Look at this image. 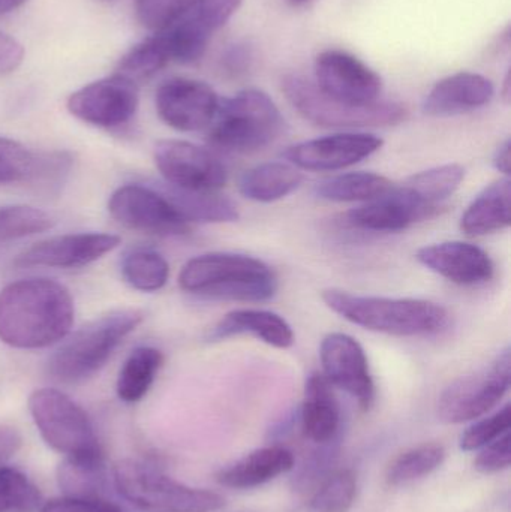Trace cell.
Instances as JSON below:
<instances>
[{
    "label": "cell",
    "instance_id": "6da1fadb",
    "mask_svg": "<svg viewBox=\"0 0 511 512\" xmlns=\"http://www.w3.org/2000/svg\"><path fill=\"white\" fill-rule=\"evenodd\" d=\"M74 316L71 292L56 280L30 277L0 291V340L11 348L59 343L71 331Z\"/></svg>",
    "mask_w": 511,
    "mask_h": 512
},
{
    "label": "cell",
    "instance_id": "7a4b0ae2",
    "mask_svg": "<svg viewBox=\"0 0 511 512\" xmlns=\"http://www.w3.org/2000/svg\"><path fill=\"white\" fill-rule=\"evenodd\" d=\"M275 271L254 256L213 252L189 259L179 274L188 294L209 300L263 303L278 292Z\"/></svg>",
    "mask_w": 511,
    "mask_h": 512
},
{
    "label": "cell",
    "instance_id": "3957f363",
    "mask_svg": "<svg viewBox=\"0 0 511 512\" xmlns=\"http://www.w3.org/2000/svg\"><path fill=\"white\" fill-rule=\"evenodd\" d=\"M321 298L341 318L375 333L398 337L432 336L449 325L446 307L420 298L372 297L335 288L323 291Z\"/></svg>",
    "mask_w": 511,
    "mask_h": 512
},
{
    "label": "cell",
    "instance_id": "277c9868",
    "mask_svg": "<svg viewBox=\"0 0 511 512\" xmlns=\"http://www.w3.org/2000/svg\"><path fill=\"white\" fill-rule=\"evenodd\" d=\"M144 313L116 309L75 331L47 361V375L59 384H83L101 372L120 343L137 330Z\"/></svg>",
    "mask_w": 511,
    "mask_h": 512
},
{
    "label": "cell",
    "instance_id": "5b68a950",
    "mask_svg": "<svg viewBox=\"0 0 511 512\" xmlns=\"http://www.w3.org/2000/svg\"><path fill=\"white\" fill-rule=\"evenodd\" d=\"M284 128L278 105L267 93L246 89L219 101L207 143L218 152L246 155L272 144Z\"/></svg>",
    "mask_w": 511,
    "mask_h": 512
},
{
    "label": "cell",
    "instance_id": "8992f818",
    "mask_svg": "<svg viewBox=\"0 0 511 512\" xmlns=\"http://www.w3.org/2000/svg\"><path fill=\"white\" fill-rule=\"evenodd\" d=\"M113 480L120 496L144 512H216L225 505L218 493L186 486L134 459L117 463Z\"/></svg>",
    "mask_w": 511,
    "mask_h": 512
},
{
    "label": "cell",
    "instance_id": "52a82bcc",
    "mask_svg": "<svg viewBox=\"0 0 511 512\" xmlns=\"http://www.w3.org/2000/svg\"><path fill=\"white\" fill-rule=\"evenodd\" d=\"M282 92L303 119L321 128H383L399 125L408 116L407 108L398 102L353 105L330 98L302 75L284 77Z\"/></svg>",
    "mask_w": 511,
    "mask_h": 512
},
{
    "label": "cell",
    "instance_id": "ba28073f",
    "mask_svg": "<svg viewBox=\"0 0 511 512\" xmlns=\"http://www.w3.org/2000/svg\"><path fill=\"white\" fill-rule=\"evenodd\" d=\"M30 415L42 441L63 456L101 450L87 412L68 394L56 388H39L30 394Z\"/></svg>",
    "mask_w": 511,
    "mask_h": 512
},
{
    "label": "cell",
    "instance_id": "9c48e42d",
    "mask_svg": "<svg viewBox=\"0 0 511 512\" xmlns=\"http://www.w3.org/2000/svg\"><path fill=\"white\" fill-rule=\"evenodd\" d=\"M510 349L501 351L491 363L453 381L438 399V417L449 424L470 423L494 411L509 391Z\"/></svg>",
    "mask_w": 511,
    "mask_h": 512
},
{
    "label": "cell",
    "instance_id": "30bf717a",
    "mask_svg": "<svg viewBox=\"0 0 511 512\" xmlns=\"http://www.w3.org/2000/svg\"><path fill=\"white\" fill-rule=\"evenodd\" d=\"M108 213L123 227L150 236H183L191 231V224L155 186H120L108 200Z\"/></svg>",
    "mask_w": 511,
    "mask_h": 512
},
{
    "label": "cell",
    "instance_id": "8fae6325",
    "mask_svg": "<svg viewBox=\"0 0 511 512\" xmlns=\"http://www.w3.org/2000/svg\"><path fill=\"white\" fill-rule=\"evenodd\" d=\"M153 155L168 185L195 192H219L227 185V168L212 150L189 141L162 140Z\"/></svg>",
    "mask_w": 511,
    "mask_h": 512
},
{
    "label": "cell",
    "instance_id": "7c38bea8",
    "mask_svg": "<svg viewBox=\"0 0 511 512\" xmlns=\"http://www.w3.org/2000/svg\"><path fill=\"white\" fill-rule=\"evenodd\" d=\"M138 86L119 74L93 81L72 93L66 108L81 122L114 129L134 119L138 110Z\"/></svg>",
    "mask_w": 511,
    "mask_h": 512
},
{
    "label": "cell",
    "instance_id": "4fadbf2b",
    "mask_svg": "<svg viewBox=\"0 0 511 512\" xmlns=\"http://www.w3.org/2000/svg\"><path fill=\"white\" fill-rule=\"evenodd\" d=\"M314 69L315 86L330 98L347 104H374L383 90L380 75L347 51H323L315 59Z\"/></svg>",
    "mask_w": 511,
    "mask_h": 512
},
{
    "label": "cell",
    "instance_id": "5bb4252c",
    "mask_svg": "<svg viewBox=\"0 0 511 512\" xmlns=\"http://www.w3.org/2000/svg\"><path fill=\"white\" fill-rule=\"evenodd\" d=\"M383 144V138L368 132H339L294 144L284 156L299 170L324 173L353 167L377 153Z\"/></svg>",
    "mask_w": 511,
    "mask_h": 512
},
{
    "label": "cell",
    "instance_id": "9a60e30c",
    "mask_svg": "<svg viewBox=\"0 0 511 512\" xmlns=\"http://www.w3.org/2000/svg\"><path fill=\"white\" fill-rule=\"evenodd\" d=\"M323 375L333 387L341 388L357 400L363 411L374 405L375 382L365 349L354 337L330 333L320 346Z\"/></svg>",
    "mask_w": 511,
    "mask_h": 512
},
{
    "label": "cell",
    "instance_id": "2e32d148",
    "mask_svg": "<svg viewBox=\"0 0 511 512\" xmlns=\"http://www.w3.org/2000/svg\"><path fill=\"white\" fill-rule=\"evenodd\" d=\"M215 90L192 78H171L156 90L158 116L170 128L180 132H197L209 128L219 107Z\"/></svg>",
    "mask_w": 511,
    "mask_h": 512
},
{
    "label": "cell",
    "instance_id": "e0dca14e",
    "mask_svg": "<svg viewBox=\"0 0 511 512\" xmlns=\"http://www.w3.org/2000/svg\"><path fill=\"white\" fill-rule=\"evenodd\" d=\"M119 236L104 233L66 234L30 246L15 258L18 268H78L98 261L120 245Z\"/></svg>",
    "mask_w": 511,
    "mask_h": 512
},
{
    "label": "cell",
    "instance_id": "ac0fdd59",
    "mask_svg": "<svg viewBox=\"0 0 511 512\" xmlns=\"http://www.w3.org/2000/svg\"><path fill=\"white\" fill-rule=\"evenodd\" d=\"M437 210L417 200L404 186H392L381 197L345 213L344 224L368 233H401L411 225L431 218Z\"/></svg>",
    "mask_w": 511,
    "mask_h": 512
},
{
    "label": "cell",
    "instance_id": "d6986e66",
    "mask_svg": "<svg viewBox=\"0 0 511 512\" xmlns=\"http://www.w3.org/2000/svg\"><path fill=\"white\" fill-rule=\"evenodd\" d=\"M417 261L438 276L461 286L485 285L495 274L488 252L467 242H443L423 246Z\"/></svg>",
    "mask_w": 511,
    "mask_h": 512
},
{
    "label": "cell",
    "instance_id": "ffe728a7",
    "mask_svg": "<svg viewBox=\"0 0 511 512\" xmlns=\"http://www.w3.org/2000/svg\"><path fill=\"white\" fill-rule=\"evenodd\" d=\"M495 87L489 78L474 72H458L438 81L423 102L432 117H452L479 110L492 101Z\"/></svg>",
    "mask_w": 511,
    "mask_h": 512
},
{
    "label": "cell",
    "instance_id": "44dd1931",
    "mask_svg": "<svg viewBox=\"0 0 511 512\" xmlns=\"http://www.w3.org/2000/svg\"><path fill=\"white\" fill-rule=\"evenodd\" d=\"M300 420L306 438L315 444H329L339 433L341 409L333 385L323 373H312L306 379Z\"/></svg>",
    "mask_w": 511,
    "mask_h": 512
},
{
    "label": "cell",
    "instance_id": "7402d4cb",
    "mask_svg": "<svg viewBox=\"0 0 511 512\" xmlns=\"http://www.w3.org/2000/svg\"><path fill=\"white\" fill-rule=\"evenodd\" d=\"M294 468V456L281 445L260 448L219 472L218 483L227 489L248 490L264 486Z\"/></svg>",
    "mask_w": 511,
    "mask_h": 512
},
{
    "label": "cell",
    "instance_id": "603a6c76",
    "mask_svg": "<svg viewBox=\"0 0 511 512\" xmlns=\"http://www.w3.org/2000/svg\"><path fill=\"white\" fill-rule=\"evenodd\" d=\"M251 334L261 342L278 349L294 345V331L291 325L278 313L261 309H239L227 313L210 331V340Z\"/></svg>",
    "mask_w": 511,
    "mask_h": 512
},
{
    "label": "cell",
    "instance_id": "cb8c5ba5",
    "mask_svg": "<svg viewBox=\"0 0 511 512\" xmlns=\"http://www.w3.org/2000/svg\"><path fill=\"white\" fill-rule=\"evenodd\" d=\"M511 224V180L509 177L483 189L465 210L461 230L468 237H483L507 230Z\"/></svg>",
    "mask_w": 511,
    "mask_h": 512
},
{
    "label": "cell",
    "instance_id": "d4e9b609",
    "mask_svg": "<svg viewBox=\"0 0 511 512\" xmlns=\"http://www.w3.org/2000/svg\"><path fill=\"white\" fill-rule=\"evenodd\" d=\"M299 168L290 162H264L240 177L239 191L255 203H275L293 194L302 185Z\"/></svg>",
    "mask_w": 511,
    "mask_h": 512
},
{
    "label": "cell",
    "instance_id": "484cf974",
    "mask_svg": "<svg viewBox=\"0 0 511 512\" xmlns=\"http://www.w3.org/2000/svg\"><path fill=\"white\" fill-rule=\"evenodd\" d=\"M57 484L71 498H102L108 484L102 450L65 457L57 468Z\"/></svg>",
    "mask_w": 511,
    "mask_h": 512
},
{
    "label": "cell",
    "instance_id": "4316f807",
    "mask_svg": "<svg viewBox=\"0 0 511 512\" xmlns=\"http://www.w3.org/2000/svg\"><path fill=\"white\" fill-rule=\"evenodd\" d=\"M161 192L176 207L177 212L189 224L206 222V224H227L239 219V210L230 198L218 192L185 191L165 183Z\"/></svg>",
    "mask_w": 511,
    "mask_h": 512
},
{
    "label": "cell",
    "instance_id": "83f0119b",
    "mask_svg": "<svg viewBox=\"0 0 511 512\" xmlns=\"http://www.w3.org/2000/svg\"><path fill=\"white\" fill-rule=\"evenodd\" d=\"M212 33L213 30L201 20L194 9L182 20L158 32V35L164 42L170 62L191 65L206 54Z\"/></svg>",
    "mask_w": 511,
    "mask_h": 512
},
{
    "label": "cell",
    "instance_id": "f1b7e54d",
    "mask_svg": "<svg viewBox=\"0 0 511 512\" xmlns=\"http://www.w3.org/2000/svg\"><path fill=\"white\" fill-rule=\"evenodd\" d=\"M164 364V355L152 346H140L126 358L117 378L116 391L125 403H137L149 393Z\"/></svg>",
    "mask_w": 511,
    "mask_h": 512
},
{
    "label": "cell",
    "instance_id": "f546056e",
    "mask_svg": "<svg viewBox=\"0 0 511 512\" xmlns=\"http://www.w3.org/2000/svg\"><path fill=\"white\" fill-rule=\"evenodd\" d=\"M393 183L380 174L356 171L339 174L315 186V195L332 203H366L392 189Z\"/></svg>",
    "mask_w": 511,
    "mask_h": 512
},
{
    "label": "cell",
    "instance_id": "4dcf8cb0",
    "mask_svg": "<svg viewBox=\"0 0 511 512\" xmlns=\"http://www.w3.org/2000/svg\"><path fill=\"white\" fill-rule=\"evenodd\" d=\"M464 179V167L447 164L414 174L402 186L426 206L440 209L441 203L461 188Z\"/></svg>",
    "mask_w": 511,
    "mask_h": 512
},
{
    "label": "cell",
    "instance_id": "1f68e13d",
    "mask_svg": "<svg viewBox=\"0 0 511 512\" xmlns=\"http://www.w3.org/2000/svg\"><path fill=\"white\" fill-rule=\"evenodd\" d=\"M120 268L125 282L141 292L159 291L170 277L167 259L153 249H132L123 256Z\"/></svg>",
    "mask_w": 511,
    "mask_h": 512
},
{
    "label": "cell",
    "instance_id": "d6a6232c",
    "mask_svg": "<svg viewBox=\"0 0 511 512\" xmlns=\"http://www.w3.org/2000/svg\"><path fill=\"white\" fill-rule=\"evenodd\" d=\"M446 460V450L440 444H422L398 457L387 471L390 486H407L437 471Z\"/></svg>",
    "mask_w": 511,
    "mask_h": 512
},
{
    "label": "cell",
    "instance_id": "836d02e7",
    "mask_svg": "<svg viewBox=\"0 0 511 512\" xmlns=\"http://www.w3.org/2000/svg\"><path fill=\"white\" fill-rule=\"evenodd\" d=\"M170 63L164 42L158 33L132 47L117 65L116 74L140 84L155 77Z\"/></svg>",
    "mask_w": 511,
    "mask_h": 512
},
{
    "label": "cell",
    "instance_id": "e575fe53",
    "mask_svg": "<svg viewBox=\"0 0 511 512\" xmlns=\"http://www.w3.org/2000/svg\"><path fill=\"white\" fill-rule=\"evenodd\" d=\"M54 227L50 213L30 206L0 207V245L36 236Z\"/></svg>",
    "mask_w": 511,
    "mask_h": 512
},
{
    "label": "cell",
    "instance_id": "d590c367",
    "mask_svg": "<svg viewBox=\"0 0 511 512\" xmlns=\"http://www.w3.org/2000/svg\"><path fill=\"white\" fill-rule=\"evenodd\" d=\"M42 495L18 469L0 466V512H38Z\"/></svg>",
    "mask_w": 511,
    "mask_h": 512
},
{
    "label": "cell",
    "instance_id": "8d00e7d4",
    "mask_svg": "<svg viewBox=\"0 0 511 512\" xmlns=\"http://www.w3.org/2000/svg\"><path fill=\"white\" fill-rule=\"evenodd\" d=\"M356 496V475L350 469H341L321 483L309 502V508L314 512H348Z\"/></svg>",
    "mask_w": 511,
    "mask_h": 512
},
{
    "label": "cell",
    "instance_id": "74e56055",
    "mask_svg": "<svg viewBox=\"0 0 511 512\" xmlns=\"http://www.w3.org/2000/svg\"><path fill=\"white\" fill-rule=\"evenodd\" d=\"M198 0H135V15L144 29L158 33L197 8Z\"/></svg>",
    "mask_w": 511,
    "mask_h": 512
},
{
    "label": "cell",
    "instance_id": "f35d334b",
    "mask_svg": "<svg viewBox=\"0 0 511 512\" xmlns=\"http://www.w3.org/2000/svg\"><path fill=\"white\" fill-rule=\"evenodd\" d=\"M38 155L24 144L0 137V185L29 182L36 170Z\"/></svg>",
    "mask_w": 511,
    "mask_h": 512
},
{
    "label": "cell",
    "instance_id": "ab89813d",
    "mask_svg": "<svg viewBox=\"0 0 511 512\" xmlns=\"http://www.w3.org/2000/svg\"><path fill=\"white\" fill-rule=\"evenodd\" d=\"M510 424L511 406L506 405L495 414L482 417V420L476 421L473 426L468 427L464 435L461 436L459 447L467 453L482 450L486 445L501 438L504 433L510 432Z\"/></svg>",
    "mask_w": 511,
    "mask_h": 512
},
{
    "label": "cell",
    "instance_id": "60d3db41",
    "mask_svg": "<svg viewBox=\"0 0 511 512\" xmlns=\"http://www.w3.org/2000/svg\"><path fill=\"white\" fill-rule=\"evenodd\" d=\"M510 442V432H507L497 441L483 447L474 462L477 471L480 474L494 475L509 469L511 463Z\"/></svg>",
    "mask_w": 511,
    "mask_h": 512
},
{
    "label": "cell",
    "instance_id": "b9f144b4",
    "mask_svg": "<svg viewBox=\"0 0 511 512\" xmlns=\"http://www.w3.org/2000/svg\"><path fill=\"white\" fill-rule=\"evenodd\" d=\"M39 512H122L117 505L104 498H63L44 502Z\"/></svg>",
    "mask_w": 511,
    "mask_h": 512
},
{
    "label": "cell",
    "instance_id": "7bdbcfd3",
    "mask_svg": "<svg viewBox=\"0 0 511 512\" xmlns=\"http://www.w3.org/2000/svg\"><path fill=\"white\" fill-rule=\"evenodd\" d=\"M242 2L243 0H198L195 11L215 32L236 14Z\"/></svg>",
    "mask_w": 511,
    "mask_h": 512
},
{
    "label": "cell",
    "instance_id": "ee69618b",
    "mask_svg": "<svg viewBox=\"0 0 511 512\" xmlns=\"http://www.w3.org/2000/svg\"><path fill=\"white\" fill-rule=\"evenodd\" d=\"M24 48L17 39L0 32V77L12 74L23 63Z\"/></svg>",
    "mask_w": 511,
    "mask_h": 512
},
{
    "label": "cell",
    "instance_id": "f6af8a7d",
    "mask_svg": "<svg viewBox=\"0 0 511 512\" xmlns=\"http://www.w3.org/2000/svg\"><path fill=\"white\" fill-rule=\"evenodd\" d=\"M252 63V51L246 44H233L222 56V68L230 75L245 74Z\"/></svg>",
    "mask_w": 511,
    "mask_h": 512
},
{
    "label": "cell",
    "instance_id": "bcb514c9",
    "mask_svg": "<svg viewBox=\"0 0 511 512\" xmlns=\"http://www.w3.org/2000/svg\"><path fill=\"white\" fill-rule=\"evenodd\" d=\"M23 438L15 427L0 424V466L5 465L20 450Z\"/></svg>",
    "mask_w": 511,
    "mask_h": 512
},
{
    "label": "cell",
    "instance_id": "7dc6e473",
    "mask_svg": "<svg viewBox=\"0 0 511 512\" xmlns=\"http://www.w3.org/2000/svg\"><path fill=\"white\" fill-rule=\"evenodd\" d=\"M494 167L497 168L500 173H503L504 176H510L511 170V143L510 140L504 141L500 147H498L497 152H495L494 156Z\"/></svg>",
    "mask_w": 511,
    "mask_h": 512
},
{
    "label": "cell",
    "instance_id": "c3c4849f",
    "mask_svg": "<svg viewBox=\"0 0 511 512\" xmlns=\"http://www.w3.org/2000/svg\"><path fill=\"white\" fill-rule=\"evenodd\" d=\"M27 0H0V17L9 12L15 11L26 3Z\"/></svg>",
    "mask_w": 511,
    "mask_h": 512
},
{
    "label": "cell",
    "instance_id": "681fc988",
    "mask_svg": "<svg viewBox=\"0 0 511 512\" xmlns=\"http://www.w3.org/2000/svg\"><path fill=\"white\" fill-rule=\"evenodd\" d=\"M503 98L506 102L510 101V72L506 75V80H504Z\"/></svg>",
    "mask_w": 511,
    "mask_h": 512
},
{
    "label": "cell",
    "instance_id": "f907efd6",
    "mask_svg": "<svg viewBox=\"0 0 511 512\" xmlns=\"http://www.w3.org/2000/svg\"><path fill=\"white\" fill-rule=\"evenodd\" d=\"M309 2H311V0H288V3H290L291 6H294V8H300V6L308 5Z\"/></svg>",
    "mask_w": 511,
    "mask_h": 512
},
{
    "label": "cell",
    "instance_id": "816d5d0a",
    "mask_svg": "<svg viewBox=\"0 0 511 512\" xmlns=\"http://www.w3.org/2000/svg\"><path fill=\"white\" fill-rule=\"evenodd\" d=\"M104 2H114V0H104Z\"/></svg>",
    "mask_w": 511,
    "mask_h": 512
}]
</instances>
